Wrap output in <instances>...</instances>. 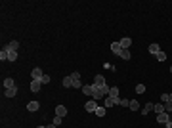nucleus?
I'll use <instances>...</instances> for the list:
<instances>
[{"label": "nucleus", "instance_id": "1", "mask_svg": "<svg viewBox=\"0 0 172 128\" xmlns=\"http://www.w3.org/2000/svg\"><path fill=\"white\" fill-rule=\"evenodd\" d=\"M31 77H33V80H42L44 73H42V69H40V67H35V69L31 71Z\"/></svg>", "mask_w": 172, "mask_h": 128}, {"label": "nucleus", "instance_id": "2", "mask_svg": "<svg viewBox=\"0 0 172 128\" xmlns=\"http://www.w3.org/2000/svg\"><path fill=\"white\" fill-rule=\"evenodd\" d=\"M84 109L90 111V113H96V109H98V101H96V100L86 101V103H84Z\"/></svg>", "mask_w": 172, "mask_h": 128}, {"label": "nucleus", "instance_id": "3", "mask_svg": "<svg viewBox=\"0 0 172 128\" xmlns=\"http://www.w3.org/2000/svg\"><path fill=\"white\" fill-rule=\"evenodd\" d=\"M119 46H121L122 50H128V48L132 46V38H130V37H124V38H121V40H119Z\"/></svg>", "mask_w": 172, "mask_h": 128}, {"label": "nucleus", "instance_id": "4", "mask_svg": "<svg viewBox=\"0 0 172 128\" xmlns=\"http://www.w3.org/2000/svg\"><path fill=\"white\" fill-rule=\"evenodd\" d=\"M94 86H98V88H105V86H107V82H105V78L101 77V75H96V78H94Z\"/></svg>", "mask_w": 172, "mask_h": 128}, {"label": "nucleus", "instance_id": "5", "mask_svg": "<svg viewBox=\"0 0 172 128\" xmlns=\"http://www.w3.org/2000/svg\"><path fill=\"white\" fill-rule=\"evenodd\" d=\"M157 122H161V124H168V122H170V119H168V113H161V115H157Z\"/></svg>", "mask_w": 172, "mask_h": 128}, {"label": "nucleus", "instance_id": "6", "mask_svg": "<svg viewBox=\"0 0 172 128\" xmlns=\"http://www.w3.org/2000/svg\"><path fill=\"white\" fill-rule=\"evenodd\" d=\"M55 115H58V117H65V115H67V107L65 105H58L55 107Z\"/></svg>", "mask_w": 172, "mask_h": 128}, {"label": "nucleus", "instance_id": "7", "mask_svg": "<svg viewBox=\"0 0 172 128\" xmlns=\"http://www.w3.org/2000/svg\"><path fill=\"white\" fill-rule=\"evenodd\" d=\"M6 48H8L10 52H17V50H19V42H17V40H12L8 46H6Z\"/></svg>", "mask_w": 172, "mask_h": 128}, {"label": "nucleus", "instance_id": "8", "mask_svg": "<svg viewBox=\"0 0 172 128\" xmlns=\"http://www.w3.org/2000/svg\"><path fill=\"white\" fill-rule=\"evenodd\" d=\"M15 94H17V86H15V88H8V90H4V96H6V98H15Z\"/></svg>", "mask_w": 172, "mask_h": 128}, {"label": "nucleus", "instance_id": "9", "mask_svg": "<svg viewBox=\"0 0 172 128\" xmlns=\"http://www.w3.org/2000/svg\"><path fill=\"white\" fill-rule=\"evenodd\" d=\"M111 52H113V54H117V55H121L122 48L119 46V42H111Z\"/></svg>", "mask_w": 172, "mask_h": 128}, {"label": "nucleus", "instance_id": "10", "mask_svg": "<svg viewBox=\"0 0 172 128\" xmlns=\"http://www.w3.org/2000/svg\"><path fill=\"white\" fill-rule=\"evenodd\" d=\"M40 86H42V82H40V80H33V82H31V90L35 92V94H36L38 90H40Z\"/></svg>", "mask_w": 172, "mask_h": 128}, {"label": "nucleus", "instance_id": "11", "mask_svg": "<svg viewBox=\"0 0 172 128\" xmlns=\"http://www.w3.org/2000/svg\"><path fill=\"white\" fill-rule=\"evenodd\" d=\"M153 111L155 113H166V111H164V103H155V107H153Z\"/></svg>", "mask_w": 172, "mask_h": 128}, {"label": "nucleus", "instance_id": "12", "mask_svg": "<svg viewBox=\"0 0 172 128\" xmlns=\"http://www.w3.org/2000/svg\"><path fill=\"white\" fill-rule=\"evenodd\" d=\"M4 88H6V90H8V88H15L14 78H4Z\"/></svg>", "mask_w": 172, "mask_h": 128}, {"label": "nucleus", "instance_id": "13", "mask_svg": "<svg viewBox=\"0 0 172 128\" xmlns=\"http://www.w3.org/2000/svg\"><path fill=\"white\" fill-rule=\"evenodd\" d=\"M38 107H40L38 101H31V103H27V109L29 111H38Z\"/></svg>", "mask_w": 172, "mask_h": 128}, {"label": "nucleus", "instance_id": "14", "mask_svg": "<svg viewBox=\"0 0 172 128\" xmlns=\"http://www.w3.org/2000/svg\"><path fill=\"white\" fill-rule=\"evenodd\" d=\"M153 107H155V103H145L144 109H141V115H147L149 111H153Z\"/></svg>", "mask_w": 172, "mask_h": 128}, {"label": "nucleus", "instance_id": "15", "mask_svg": "<svg viewBox=\"0 0 172 128\" xmlns=\"http://www.w3.org/2000/svg\"><path fill=\"white\" fill-rule=\"evenodd\" d=\"M115 100H117V98H105V107H113V105H117V101H115Z\"/></svg>", "mask_w": 172, "mask_h": 128}, {"label": "nucleus", "instance_id": "16", "mask_svg": "<svg viewBox=\"0 0 172 128\" xmlns=\"http://www.w3.org/2000/svg\"><path fill=\"white\" fill-rule=\"evenodd\" d=\"M159 52H161V48H159V44H149V54L157 55Z\"/></svg>", "mask_w": 172, "mask_h": 128}, {"label": "nucleus", "instance_id": "17", "mask_svg": "<svg viewBox=\"0 0 172 128\" xmlns=\"http://www.w3.org/2000/svg\"><path fill=\"white\" fill-rule=\"evenodd\" d=\"M80 90H82V94H84V96H90V98H92V86H88V84H84V86H82Z\"/></svg>", "mask_w": 172, "mask_h": 128}, {"label": "nucleus", "instance_id": "18", "mask_svg": "<svg viewBox=\"0 0 172 128\" xmlns=\"http://www.w3.org/2000/svg\"><path fill=\"white\" fill-rule=\"evenodd\" d=\"M63 86H65V88H71V86H73V78H71V75L63 78Z\"/></svg>", "mask_w": 172, "mask_h": 128}, {"label": "nucleus", "instance_id": "19", "mask_svg": "<svg viewBox=\"0 0 172 128\" xmlns=\"http://www.w3.org/2000/svg\"><path fill=\"white\" fill-rule=\"evenodd\" d=\"M6 50H8V48H6ZM17 60V52H10L8 50V61H15Z\"/></svg>", "mask_w": 172, "mask_h": 128}, {"label": "nucleus", "instance_id": "20", "mask_svg": "<svg viewBox=\"0 0 172 128\" xmlns=\"http://www.w3.org/2000/svg\"><path fill=\"white\" fill-rule=\"evenodd\" d=\"M109 98H119V88L117 86H113L109 90Z\"/></svg>", "mask_w": 172, "mask_h": 128}, {"label": "nucleus", "instance_id": "21", "mask_svg": "<svg viewBox=\"0 0 172 128\" xmlns=\"http://www.w3.org/2000/svg\"><path fill=\"white\" fill-rule=\"evenodd\" d=\"M128 107H130L132 111H138V109H140V103H138L136 100H132V101H130V105H128Z\"/></svg>", "mask_w": 172, "mask_h": 128}, {"label": "nucleus", "instance_id": "22", "mask_svg": "<svg viewBox=\"0 0 172 128\" xmlns=\"http://www.w3.org/2000/svg\"><path fill=\"white\" fill-rule=\"evenodd\" d=\"M0 60H2V61L8 60V50H6V48H2V50H0Z\"/></svg>", "mask_w": 172, "mask_h": 128}, {"label": "nucleus", "instance_id": "23", "mask_svg": "<svg viewBox=\"0 0 172 128\" xmlns=\"http://www.w3.org/2000/svg\"><path fill=\"white\" fill-rule=\"evenodd\" d=\"M121 57L128 61V60H130V52H128V50H122V52H121Z\"/></svg>", "mask_w": 172, "mask_h": 128}, {"label": "nucleus", "instance_id": "24", "mask_svg": "<svg viewBox=\"0 0 172 128\" xmlns=\"http://www.w3.org/2000/svg\"><path fill=\"white\" fill-rule=\"evenodd\" d=\"M96 115H98V117H105V107H98V109H96Z\"/></svg>", "mask_w": 172, "mask_h": 128}, {"label": "nucleus", "instance_id": "25", "mask_svg": "<svg viewBox=\"0 0 172 128\" xmlns=\"http://www.w3.org/2000/svg\"><path fill=\"white\" fill-rule=\"evenodd\" d=\"M157 60L159 61H166V54H164V52H159V54H157Z\"/></svg>", "mask_w": 172, "mask_h": 128}, {"label": "nucleus", "instance_id": "26", "mask_svg": "<svg viewBox=\"0 0 172 128\" xmlns=\"http://www.w3.org/2000/svg\"><path fill=\"white\" fill-rule=\"evenodd\" d=\"M166 101H170V94H163L161 96V103H166Z\"/></svg>", "mask_w": 172, "mask_h": 128}, {"label": "nucleus", "instance_id": "27", "mask_svg": "<svg viewBox=\"0 0 172 128\" xmlns=\"http://www.w3.org/2000/svg\"><path fill=\"white\" fill-rule=\"evenodd\" d=\"M61 120H63V117H58V115H55V117H54V122H52V124L59 126V124H61Z\"/></svg>", "mask_w": 172, "mask_h": 128}, {"label": "nucleus", "instance_id": "28", "mask_svg": "<svg viewBox=\"0 0 172 128\" xmlns=\"http://www.w3.org/2000/svg\"><path fill=\"white\" fill-rule=\"evenodd\" d=\"M164 111H166V113H172V101H166V103H164Z\"/></svg>", "mask_w": 172, "mask_h": 128}, {"label": "nucleus", "instance_id": "29", "mask_svg": "<svg viewBox=\"0 0 172 128\" xmlns=\"http://www.w3.org/2000/svg\"><path fill=\"white\" fill-rule=\"evenodd\" d=\"M144 92H145V86L144 84H138L136 86V94H144Z\"/></svg>", "mask_w": 172, "mask_h": 128}, {"label": "nucleus", "instance_id": "30", "mask_svg": "<svg viewBox=\"0 0 172 128\" xmlns=\"http://www.w3.org/2000/svg\"><path fill=\"white\" fill-rule=\"evenodd\" d=\"M71 78H73V80H80V73H77V71L71 73Z\"/></svg>", "mask_w": 172, "mask_h": 128}, {"label": "nucleus", "instance_id": "31", "mask_svg": "<svg viewBox=\"0 0 172 128\" xmlns=\"http://www.w3.org/2000/svg\"><path fill=\"white\" fill-rule=\"evenodd\" d=\"M73 88H82V82L80 80H73Z\"/></svg>", "mask_w": 172, "mask_h": 128}, {"label": "nucleus", "instance_id": "32", "mask_svg": "<svg viewBox=\"0 0 172 128\" xmlns=\"http://www.w3.org/2000/svg\"><path fill=\"white\" fill-rule=\"evenodd\" d=\"M42 84H46V82H50V75H44V77H42V80H40Z\"/></svg>", "mask_w": 172, "mask_h": 128}, {"label": "nucleus", "instance_id": "33", "mask_svg": "<svg viewBox=\"0 0 172 128\" xmlns=\"http://www.w3.org/2000/svg\"><path fill=\"white\" fill-rule=\"evenodd\" d=\"M119 105H122V107H128V105H130V101H128V100H121V103H119Z\"/></svg>", "mask_w": 172, "mask_h": 128}, {"label": "nucleus", "instance_id": "34", "mask_svg": "<svg viewBox=\"0 0 172 128\" xmlns=\"http://www.w3.org/2000/svg\"><path fill=\"white\" fill-rule=\"evenodd\" d=\"M46 128H58V126H55V124H50V126H46Z\"/></svg>", "mask_w": 172, "mask_h": 128}, {"label": "nucleus", "instance_id": "35", "mask_svg": "<svg viewBox=\"0 0 172 128\" xmlns=\"http://www.w3.org/2000/svg\"><path fill=\"white\" fill-rule=\"evenodd\" d=\"M166 128H172V120H170V122H168V124H166Z\"/></svg>", "mask_w": 172, "mask_h": 128}, {"label": "nucleus", "instance_id": "36", "mask_svg": "<svg viewBox=\"0 0 172 128\" xmlns=\"http://www.w3.org/2000/svg\"><path fill=\"white\" fill-rule=\"evenodd\" d=\"M36 128H46V126H36Z\"/></svg>", "mask_w": 172, "mask_h": 128}, {"label": "nucleus", "instance_id": "37", "mask_svg": "<svg viewBox=\"0 0 172 128\" xmlns=\"http://www.w3.org/2000/svg\"><path fill=\"white\" fill-rule=\"evenodd\" d=\"M170 73H172V65H170Z\"/></svg>", "mask_w": 172, "mask_h": 128}, {"label": "nucleus", "instance_id": "38", "mask_svg": "<svg viewBox=\"0 0 172 128\" xmlns=\"http://www.w3.org/2000/svg\"><path fill=\"white\" fill-rule=\"evenodd\" d=\"M170 101H172V94H170Z\"/></svg>", "mask_w": 172, "mask_h": 128}]
</instances>
